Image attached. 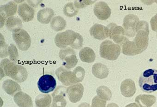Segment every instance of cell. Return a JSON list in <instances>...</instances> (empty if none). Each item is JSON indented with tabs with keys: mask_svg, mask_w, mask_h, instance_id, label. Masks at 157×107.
<instances>
[{
	"mask_svg": "<svg viewBox=\"0 0 157 107\" xmlns=\"http://www.w3.org/2000/svg\"><path fill=\"white\" fill-rule=\"evenodd\" d=\"M0 67L1 79L4 77L9 76L18 83H22L27 79L28 73L25 67L10 59L2 60Z\"/></svg>",
	"mask_w": 157,
	"mask_h": 107,
	"instance_id": "cell-1",
	"label": "cell"
},
{
	"mask_svg": "<svg viewBox=\"0 0 157 107\" xmlns=\"http://www.w3.org/2000/svg\"><path fill=\"white\" fill-rule=\"evenodd\" d=\"M55 43L60 48H66L70 46L72 48L79 49L82 47L83 38L78 33L72 30H67L56 35Z\"/></svg>",
	"mask_w": 157,
	"mask_h": 107,
	"instance_id": "cell-2",
	"label": "cell"
},
{
	"mask_svg": "<svg viewBox=\"0 0 157 107\" xmlns=\"http://www.w3.org/2000/svg\"><path fill=\"white\" fill-rule=\"evenodd\" d=\"M139 85L141 90L150 93L157 90V70L149 69L140 75Z\"/></svg>",
	"mask_w": 157,
	"mask_h": 107,
	"instance_id": "cell-3",
	"label": "cell"
},
{
	"mask_svg": "<svg viewBox=\"0 0 157 107\" xmlns=\"http://www.w3.org/2000/svg\"><path fill=\"white\" fill-rule=\"evenodd\" d=\"M121 48L119 44H115L109 40H105L101 43L99 54L102 58L110 61L117 60L120 55Z\"/></svg>",
	"mask_w": 157,
	"mask_h": 107,
	"instance_id": "cell-4",
	"label": "cell"
},
{
	"mask_svg": "<svg viewBox=\"0 0 157 107\" xmlns=\"http://www.w3.org/2000/svg\"><path fill=\"white\" fill-rule=\"evenodd\" d=\"M59 55L63 65L68 70L75 67L78 62L75 51L70 47L60 49Z\"/></svg>",
	"mask_w": 157,
	"mask_h": 107,
	"instance_id": "cell-5",
	"label": "cell"
},
{
	"mask_svg": "<svg viewBox=\"0 0 157 107\" xmlns=\"http://www.w3.org/2000/svg\"><path fill=\"white\" fill-rule=\"evenodd\" d=\"M109 37L117 44L122 45L127 38L124 28L111 23L107 26Z\"/></svg>",
	"mask_w": 157,
	"mask_h": 107,
	"instance_id": "cell-6",
	"label": "cell"
},
{
	"mask_svg": "<svg viewBox=\"0 0 157 107\" xmlns=\"http://www.w3.org/2000/svg\"><path fill=\"white\" fill-rule=\"evenodd\" d=\"M12 36L17 47L20 50L26 51L31 46V37L29 34L24 29H21L18 32H13Z\"/></svg>",
	"mask_w": 157,
	"mask_h": 107,
	"instance_id": "cell-7",
	"label": "cell"
},
{
	"mask_svg": "<svg viewBox=\"0 0 157 107\" xmlns=\"http://www.w3.org/2000/svg\"><path fill=\"white\" fill-rule=\"evenodd\" d=\"M56 82L53 76L50 75H45L41 77L37 82L39 90L43 93L52 92L56 87Z\"/></svg>",
	"mask_w": 157,
	"mask_h": 107,
	"instance_id": "cell-8",
	"label": "cell"
},
{
	"mask_svg": "<svg viewBox=\"0 0 157 107\" xmlns=\"http://www.w3.org/2000/svg\"><path fill=\"white\" fill-rule=\"evenodd\" d=\"M139 21L138 17L135 14H129L125 16L123 25L127 36L132 37L136 35V27Z\"/></svg>",
	"mask_w": 157,
	"mask_h": 107,
	"instance_id": "cell-9",
	"label": "cell"
},
{
	"mask_svg": "<svg viewBox=\"0 0 157 107\" xmlns=\"http://www.w3.org/2000/svg\"><path fill=\"white\" fill-rule=\"evenodd\" d=\"M17 10V4L14 2H10L1 6V27H3L8 18L13 16Z\"/></svg>",
	"mask_w": 157,
	"mask_h": 107,
	"instance_id": "cell-10",
	"label": "cell"
},
{
	"mask_svg": "<svg viewBox=\"0 0 157 107\" xmlns=\"http://www.w3.org/2000/svg\"><path fill=\"white\" fill-rule=\"evenodd\" d=\"M84 88L81 83L72 85L67 88V94L71 102L76 103L81 100L83 95Z\"/></svg>",
	"mask_w": 157,
	"mask_h": 107,
	"instance_id": "cell-11",
	"label": "cell"
},
{
	"mask_svg": "<svg viewBox=\"0 0 157 107\" xmlns=\"http://www.w3.org/2000/svg\"><path fill=\"white\" fill-rule=\"evenodd\" d=\"M67 88L63 86H59L52 94V107H65L67 101L65 99Z\"/></svg>",
	"mask_w": 157,
	"mask_h": 107,
	"instance_id": "cell-12",
	"label": "cell"
},
{
	"mask_svg": "<svg viewBox=\"0 0 157 107\" xmlns=\"http://www.w3.org/2000/svg\"><path fill=\"white\" fill-rule=\"evenodd\" d=\"M94 13L98 19L102 21L107 20L111 15V10L104 2H99L95 5Z\"/></svg>",
	"mask_w": 157,
	"mask_h": 107,
	"instance_id": "cell-13",
	"label": "cell"
},
{
	"mask_svg": "<svg viewBox=\"0 0 157 107\" xmlns=\"http://www.w3.org/2000/svg\"><path fill=\"white\" fill-rule=\"evenodd\" d=\"M18 13L23 21L28 22L33 19L35 11L27 3L23 2L19 5Z\"/></svg>",
	"mask_w": 157,
	"mask_h": 107,
	"instance_id": "cell-14",
	"label": "cell"
},
{
	"mask_svg": "<svg viewBox=\"0 0 157 107\" xmlns=\"http://www.w3.org/2000/svg\"><path fill=\"white\" fill-rule=\"evenodd\" d=\"M90 35L95 39L102 40L109 37L107 26L95 24L90 29Z\"/></svg>",
	"mask_w": 157,
	"mask_h": 107,
	"instance_id": "cell-15",
	"label": "cell"
},
{
	"mask_svg": "<svg viewBox=\"0 0 157 107\" xmlns=\"http://www.w3.org/2000/svg\"><path fill=\"white\" fill-rule=\"evenodd\" d=\"M13 99L19 107H33L32 98L28 94L20 91L15 94Z\"/></svg>",
	"mask_w": 157,
	"mask_h": 107,
	"instance_id": "cell-16",
	"label": "cell"
},
{
	"mask_svg": "<svg viewBox=\"0 0 157 107\" xmlns=\"http://www.w3.org/2000/svg\"><path fill=\"white\" fill-rule=\"evenodd\" d=\"M120 89L122 95L126 97H133L136 90L135 82L131 79H126L123 81L121 83Z\"/></svg>",
	"mask_w": 157,
	"mask_h": 107,
	"instance_id": "cell-17",
	"label": "cell"
},
{
	"mask_svg": "<svg viewBox=\"0 0 157 107\" xmlns=\"http://www.w3.org/2000/svg\"><path fill=\"white\" fill-rule=\"evenodd\" d=\"M72 73V71H69L63 67H60L56 71V75L57 78L65 86H72L70 82Z\"/></svg>",
	"mask_w": 157,
	"mask_h": 107,
	"instance_id": "cell-18",
	"label": "cell"
},
{
	"mask_svg": "<svg viewBox=\"0 0 157 107\" xmlns=\"http://www.w3.org/2000/svg\"><path fill=\"white\" fill-rule=\"evenodd\" d=\"M156 97L153 95H139L135 99L139 107H151L156 102Z\"/></svg>",
	"mask_w": 157,
	"mask_h": 107,
	"instance_id": "cell-19",
	"label": "cell"
},
{
	"mask_svg": "<svg viewBox=\"0 0 157 107\" xmlns=\"http://www.w3.org/2000/svg\"><path fill=\"white\" fill-rule=\"evenodd\" d=\"M54 14V11L51 8L42 9L37 13V21L41 23L47 24L50 22Z\"/></svg>",
	"mask_w": 157,
	"mask_h": 107,
	"instance_id": "cell-20",
	"label": "cell"
},
{
	"mask_svg": "<svg viewBox=\"0 0 157 107\" xmlns=\"http://www.w3.org/2000/svg\"><path fill=\"white\" fill-rule=\"evenodd\" d=\"M2 88L6 93L12 96H14L16 92L21 90V86L17 82L10 79L3 82Z\"/></svg>",
	"mask_w": 157,
	"mask_h": 107,
	"instance_id": "cell-21",
	"label": "cell"
},
{
	"mask_svg": "<svg viewBox=\"0 0 157 107\" xmlns=\"http://www.w3.org/2000/svg\"><path fill=\"white\" fill-rule=\"evenodd\" d=\"M92 73L97 78L104 79L108 76L109 69L105 65L101 63H96L92 67Z\"/></svg>",
	"mask_w": 157,
	"mask_h": 107,
	"instance_id": "cell-22",
	"label": "cell"
},
{
	"mask_svg": "<svg viewBox=\"0 0 157 107\" xmlns=\"http://www.w3.org/2000/svg\"><path fill=\"white\" fill-rule=\"evenodd\" d=\"M79 56L82 62L86 63H93L96 58L94 51L88 47H86L81 49L79 52Z\"/></svg>",
	"mask_w": 157,
	"mask_h": 107,
	"instance_id": "cell-23",
	"label": "cell"
},
{
	"mask_svg": "<svg viewBox=\"0 0 157 107\" xmlns=\"http://www.w3.org/2000/svg\"><path fill=\"white\" fill-rule=\"evenodd\" d=\"M5 25L8 30L13 33L18 32L21 29L22 22L20 18L12 16L7 19Z\"/></svg>",
	"mask_w": 157,
	"mask_h": 107,
	"instance_id": "cell-24",
	"label": "cell"
},
{
	"mask_svg": "<svg viewBox=\"0 0 157 107\" xmlns=\"http://www.w3.org/2000/svg\"><path fill=\"white\" fill-rule=\"evenodd\" d=\"M85 76V69L81 67H77L72 72L71 75V82L72 85L82 82Z\"/></svg>",
	"mask_w": 157,
	"mask_h": 107,
	"instance_id": "cell-25",
	"label": "cell"
},
{
	"mask_svg": "<svg viewBox=\"0 0 157 107\" xmlns=\"http://www.w3.org/2000/svg\"><path fill=\"white\" fill-rule=\"evenodd\" d=\"M52 98L51 95L48 94H40L35 99L36 107H50Z\"/></svg>",
	"mask_w": 157,
	"mask_h": 107,
	"instance_id": "cell-26",
	"label": "cell"
},
{
	"mask_svg": "<svg viewBox=\"0 0 157 107\" xmlns=\"http://www.w3.org/2000/svg\"><path fill=\"white\" fill-rule=\"evenodd\" d=\"M66 21L60 16L55 17L51 22L52 29L56 32H60L64 30L66 26Z\"/></svg>",
	"mask_w": 157,
	"mask_h": 107,
	"instance_id": "cell-27",
	"label": "cell"
},
{
	"mask_svg": "<svg viewBox=\"0 0 157 107\" xmlns=\"http://www.w3.org/2000/svg\"><path fill=\"white\" fill-rule=\"evenodd\" d=\"M98 96L100 98L105 101H109L112 97V93L110 90L105 86H100L96 90Z\"/></svg>",
	"mask_w": 157,
	"mask_h": 107,
	"instance_id": "cell-28",
	"label": "cell"
},
{
	"mask_svg": "<svg viewBox=\"0 0 157 107\" xmlns=\"http://www.w3.org/2000/svg\"><path fill=\"white\" fill-rule=\"evenodd\" d=\"M64 14L68 17H72L75 16L78 13V9L75 6L73 2H70L66 3L63 9Z\"/></svg>",
	"mask_w": 157,
	"mask_h": 107,
	"instance_id": "cell-29",
	"label": "cell"
},
{
	"mask_svg": "<svg viewBox=\"0 0 157 107\" xmlns=\"http://www.w3.org/2000/svg\"><path fill=\"white\" fill-rule=\"evenodd\" d=\"M8 53L10 55V60L14 63L17 62L18 59V52L17 48L14 44H11L8 48Z\"/></svg>",
	"mask_w": 157,
	"mask_h": 107,
	"instance_id": "cell-30",
	"label": "cell"
},
{
	"mask_svg": "<svg viewBox=\"0 0 157 107\" xmlns=\"http://www.w3.org/2000/svg\"><path fill=\"white\" fill-rule=\"evenodd\" d=\"M106 101L100 98L98 96H95L92 100L91 107H106Z\"/></svg>",
	"mask_w": 157,
	"mask_h": 107,
	"instance_id": "cell-31",
	"label": "cell"
},
{
	"mask_svg": "<svg viewBox=\"0 0 157 107\" xmlns=\"http://www.w3.org/2000/svg\"><path fill=\"white\" fill-rule=\"evenodd\" d=\"M1 58L7 57L9 55L8 48L9 47L7 44H5L4 40L3 39V36H1Z\"/></svg>",
	"mask_w": 157,
	"mask_h": 107,
	"instance_id": "cell-32",
	"label": "cell"
},
{
	"mask_svg": "<svg viewBox=\"0 0 157 107\" xmlns=\"http://www.w3.org/2000/svg\"><path fill=\"white\" fill-rule=\"evenodd\" d=\"M95 2L96 1H76L75 2L74 4L78 9H80L85 8L86 6L91 5Z\"/></svg>",
	"mask_w": 157,
	"mask_h": 107,
	"instance_id": "cell-33",
	"label": "cell"
},
{
	"mask_svg": "<svg viewBox=\"0 0 157 107\" xmlns=\"http://www.w3.org/2000/svg\"><path fill=\"white\" fill-rule=\"evenodd\" d=\"M150 24L152 30L157 32V13L151 18L150 21Z\"/></svg>",
	"mask_w": 157,
	"mask_h": 107,
	"instance_id": "cell-34",
	"label": "cell"
},
{
	"mask_svg": "<svg viewBox=\"0 0 157 107\" xmlns=\"http://www.w3.org/2000/svg\"><path fill=\"white\" fill-rule=\"evenodd\" d=\"M78 107H91L90 104L87 102H83L82 104L78 105Z\"/></svg>",
	"mask_w": 157,
	"mask_h": 107,
	"instance_id": "cell-35",
	"label": "cell"
},
{
	"mask_svg": "<svg viewBox=\"0 0 157 107\" xmlns=\"http://www.w3.org/2000/svg\"><path fill=\"white\" fill-rule=\"evenodd\" d=\"M125 107H139L137 104L135 103H131L127 105Z\"/></svg>",
	"mask_w": 157,
	"mask_h": 107,
	"instance_id": "cell-36",
	"label": "cell"
},
{
	"mask_svg": "<svg viewBox=\"0 0 157 107\" xmlns=\"http://www.w3.org/2000/svg\"><path fill=\"white\" fill-rule=\"evenodd\" d=\"M106 107H119L116 103H109L108 104Z\"/></svg>",
	"mask_w": 157,
	"mask_h": 107,
	"instance_id": "cell-37",
	"label": "cell"
}]
</instances>
